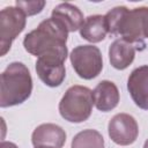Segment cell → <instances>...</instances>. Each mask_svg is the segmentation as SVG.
<instances>
[{"label":"cell","instance_id":"cell-1","mask_svg":"<svg viewBox=\"0 0 148 148\" xmlns=\"http://www.w3.org/2000/svg\"><path fill=\"white\" fill-rule=\"evenodd\" d=\"M67 37L66 28L56 18L50 17L24 36L23 46L27 52L38 58L46 57L66 61L68 56Z\"/></svg>","mask_w":148,"mask_h":148},{"label":"cell","instance_id":"cell-2","mask_svg":"<svg viewBox=\"0 0 148 148\" xmlns=\"http://www.w3.org/2000/svg\"><path fill=\"white\" fill-rule=\"evenodd\" d=\"M32 92V77L29 68L18 61L9 64L1 73L0 106L9 108L22 104Z\"/></svg>","mask_w":148,"mask_h":148},{"label":"cell","instance_id":"cell-3","mask_svg":"<svg viewBox=\"0 0 148 148\" xmlns=\"http://www.w3.org/2000/svg\"><path fill=\"white\" fill-rule=\"evenodd\" d=\"M92 90L84 86H72L64 94L59 102L60 116L74 124L86 121L92 111L94 106Z\"/></svg>","mask_w":148,"mask_h":148},{"label":"cell","instance_id":"cell-4","mask_svg":"<svg viewBox=\"0 0 148 148\" xmlns=\"http://www.w3.org/2000/svg\"><path fill=\"white\" fill-rule=\"evenodd\" d=\"M116 36L133 44L138 51L146 47L145 38H148V7L128 9L123 15L117 28Z\"/></svg>","mask_w":148,"mask_h":148},{"label":"cell","instance_id":"cell-5","mask_svg":"<svg viewBox=\"0 0 148 148\" xmlns=\"http://www.w3.org/2000/svg\"><path fill=\"white\" fill-rule=\"evenodd\" d=\"M71 64L76 74L84 80H91L103 69V57L95 45H77L69 54Z\"/></svg>","mask_w":148,"mask_h":148},{"label":"cell","instance_id":"cell-6","mask_svg":"<svg viewBox=\"0 0 148 148\" xmlns=\"http://www.w3.org/2000/svg\"><path fill=\"white\" fill-rule=\"evenodd\" d=\"M27 15L17 7H5L0 12V56L3 57L10 50L14 39L23 31Z\"/></svg>","mask_w":148,"mask_h":148},{"label":"cell","instance_id":"cell-7","mask_svg":"<svg viewBox=\"0 0 148 148\" xmlns=\"http://www.w3.org/2000/svg\"><path fill=\"white\" fill-rule=\"evenodd\" d=\"M110 139L119 146H130L139 135V125L135 118L128 113L114 114L108 124Z\"/></svg>","mask_w":148,"mask_h":148},{"label":"cell","instance_id":"cell-8","mask_svg":"<svg viewBox=\"0 0 148 148\" xmlns=\"http://www.w3.org/2000/svg\"><path fill=\"white\" fill-rule=\"evenodd\" d=\"M36 72L38 77L47 87H59L66 77L65 61L56 58H37Z\"/></svg>","mask_w":148,"mask_h":148},{"label":"cell","instance_id":"cell-9","mask_svg":"<svg viewBox=\"0 0 148 148\" xmlns=\"http://www.w3.org/2000/svg\"><path fill=\"white\" fill-rule=\"evenodd\" d=\"M127 90L136 106L148 110V65L132 71L127 79Z\"/></svg>","mask_w":148,"mask_h":148},{"label":"cell","instance_id":"cell-10","mask_svg":"<svg viewBox=\"0 0 148 148\" xmlns=\"http://www.w3.org/2000/svg\"><path fill=\"white\" fill-rule=\"evenodd\" d=\"M31 142L35 147L62 148L66 142V132L56 124H40L34 130Z\"/></svg>","mask_w":148,"mask_h":148},{"label":"cell","instance_id":"cell-11","mask_svg":"<svg viewBox=\"0 0 148 148\" xmlns=\"http://www.w3.org/2000/svg\"><path fill=\"white\" fill-rule=\"evenodd\" d=\"M92 96L95 106L102 112L113 110L118 105L120 98L117 86L109 80L101 81L92 90Z\"/></svg>","mask_w":148,"mask_h":148},{"label":"cell","instance_id":"cell-12","mask_svg":"<svg viewBox=\"0 0 148 148\" xmlns=\"http://www.w3.org/2000/svg\"><path fill=\"white\" fill-rule=\"evenodd\" d=\"M136 47L130 42L117 38L114 39L109 47V60L113 68L123 71L126 69L134 60Z\"/></svg>","mask_w":148,"mask_h":148},{"label":"cell","instance_id":"cell-13","mask_svg":"<svg viewBox=\"0 0 148 148\" xmlns=\"http://www.w3.org/2000/svg\"><path fill=\"white\" fill-rule=\"evenodd\" d=\"M51 17L60 22L68 32H74L76 30H80L86 20L79 7L69 2H62L56 6L52 10Z\"/></svg>","mask_w":148,"mask_h":148},{"label":"cell","instance_id":"cell-14","mask_svg":"<svg viewBox=\"0 0 148 148\" xmlns=\"http://www.w3.org/2000/svg\"><path fill=\"white\" fill-rule=\"evenodd\" d=\"M79 31L80 36L90 43H99L104 40L106 35L109 34L104 15L88 16Z\"/></svg>","mask_w":148,"mask_h":148},{"label":"cell","instance_id":"cell-15","mask_svg":"<svg viewBox=\"0 0 148 148\" xmlns=\"http://www.w3.org/2000/svg\"><path fill=\"white\" fill-rule=\"evenodd\" d=\"M71 148H104V139L98 131L87 128L74 135Z\"/></svg>","mask_w":148,"mask_h":148},{"label":"cell","instance_id":"cell-16","mask_svg":"<svg viewBox=\"0 0 148 148\" xmlns=\"http://www.w3.org/2000/svg\"><path fill=\"white\" fill-rule=\"evenodd\" d=\"M45 1L43 0H34V1H22L17 0L15 1V6L20 8L27 16H32L38 13H40L45 6Z\"/></svg>","mask_w":148,"mask_h":148},{"label":"cell","instance_id":"cell-17","mask_svg":"<svg viewBox=\"0 0 148 148\" xmlns=\"http://www.w3.org/2000/svg\"><path fill=\"white\" fill-rule=\"evenodd\" d=\"M0 148H18V147L14 142H10V141H1Z\"/></svg>","mask_w":148,"mask_h":148},{"label":"cell","instance_id":"cell-18","mask_svg":"<svg viewBox=\"0 0 148 148\" xmlns=\"http://www.w3.org/2000/svg\"><path fill=\"white\" fill-rule=\"evenodd\" d=\"M143 148H148V139L145 141V143H143Z\"/></svg>","mask_w":148,"mask_h":148},{"label":"cell","instance_id":"cell-19","mask_svg":"<svg viewBox=\"0 0 148 148\" xmlns=\"http://www.w3.org/2000/svg\"><path fill=\"white\" fill-rule=\"evenodd\" d=\"M35 148H51V147H35Z\"/></svg>","mask_w":148,"mask_h":148}]
</instances>
